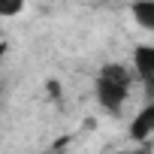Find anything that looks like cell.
Masks as SVG:
<instances>
[{
    "mask_svg": "<svg viewBox=\"0 0 154 154\" xmlns=\"http://www.w3.org/2000/svg\"><path fill=\"white\" fill-rule=\"evenodd\" d=\"M133 82H136V75H133L130 63H118V60L115 63H103L97 79H94V97H97L100 109L109 112V115H121L124 103L130 100Z\"/></svg>",
    "mask_w": 154,
    "mask_h": 154,
    "instance_id": "cell-1",
    "label": "cell"
},
{
    "mask_svg": "<svg viewBox=\"0 0 154 154\" xmlns=\"http://www.w3.org/2000/svg\"><path fill=\"white\" fill-rule=\"evenodd\" d=\"M130 66H133V75L148 88V94L154 100V42H139L133 48Z\"/></svg>",
    "mask_w": 154,
    "mask_h": 154,
    "instance_id": "cell-2",
    "label": "cell"
},
{
    "mask_svg": "<svg viewBox=\"0 0 154 154\" xmlns=\"http://www.w3.org/2000/svg\"><path fill=\"white\" fill-rule=\"evenodd\" d=\"M130 139L139 145V142H145V139H151L154 136V100H148L145 106H142V112H136V118L130 121Z\"/></svg>",
    "mask_w": 154,
    "mask_h": 154,
    "instance_id": "cell-3",
    "label": "cell"
},
{
    "mask_svg": "<svg viewBox=\"0 0 154 154\" xmlns=\"http://www.w3.org/2000/svg\"><path fill=\"white\" fill-rule=\"evenodd\" d=\"M130 18L142 30L154 33V0H133V3H130Z\"/></svg>",
    "mask_w": 154,
    "mask_h": 154,
    "instance_id": "cell-4",
    "label": "cell"
},
{
    "mask_svg": "<svg viewBox=\"0 0 154 154\" xmlns=\"http://www.w3.org/2000/svg\"><path fill=\"white\" fill-rule=\"evenodd\" d=\"M27 6V0H0V18H15Z\"/></svg>",
    "mask_w": 154,
    "mask_h": 154,
    "instance_id": "cell-5",
    "label": "cell"
},
{
    "mask_svg": "<svg viewBox=\"0 0 154 154\" xmlns=\"http://www.w3.org/2000/svg\"><path fill=\"white\" fill-rule=\"evenodd\" d=\"M115 154H145V148L136 145V148H121V151H115Z\"/></svg>",
    "mask_w": 154,
    "mask_h": 154,
    "instance_id": "cell-6",
    "label": "cell"
},
{
    "mask_svg": "<svg viewBox=\"0 0 154 154\" xmlns=\"http://www.w3.org/2000/svg\"><path fill=\"white\" fill-rule=\"evenodd\" d=\"M48 154H60V151H48Z\"/></svg>",
    "mask_w": 154,
    "mask_h": 154,
    "instance_id": "cell-7",
    "label": "cell"
}]
</instances>
